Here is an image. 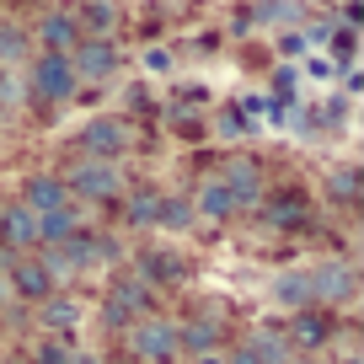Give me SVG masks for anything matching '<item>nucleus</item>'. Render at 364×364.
Instances as JSON below:
<instances>
[{
    "mask_svg": "<svg viewBox=\"0 0 364 364\" xmlns=\"http://www.w3.org/2000/svg\"><path fill=\"white\" fill-rule=\"evenodd\" d=\"M306 364H321V359H306Z\"/></svg>",
    "mask_w": 364,
    "mask_h": 364,
    "instance_id": "39",
    "label": "nucleus"
},
{
    "mask_svg": "<svg viewBox=\"0 0 364 364\" xmlns=\"http://www.w3.org/2000/svg\"><path fill=\"white\" fill-rule=\"evenodd\" d=\"M33 364H70V348H65V343H43Z\"/></svg>",
    "mask_w": 364,
    "mask_h": 364,
    "instance_id": "30",
    "label": "nucleus"
},
{
    "mask_svg": "<svg viewBox=\"0 0 364 364\" xmlns=\"http://www.w3.org/2000/svg\"><path fill=\"white\" fill-rule=\"evenodd\" d=\"M107 364H134V359H107Z\"/></svg>",
    "mask_w": 364,
    "mask_h": 364,
    "instance_id": "37",
    "label": "nucleus"
},
{
    "mask_svg": "<svg viewBox=\"0 0 364 364\" xmlns=\"http://www.w3.org/2000/svg\"><path fill=\"white\" fill-rule=\"evenodd\" d=\"M220 364H262V359H257V353L247 348V343H236V348H230V353H225Z\"/></svg>",
    "mask_w": 364,
    "mask_h": 364,
    "instance_id": "34",
    "label": "nucleus"
},
{
    "mask_svg": "<svg viewBox=\"0 0 364 364\" xmlns=\"http://www.w3.org/2000/svg\"><path fill=\"white\" fill-rule=\"evenodd\" d=\"M65 193L70 204H118L124 198V171H118V161H80V166H70Z\"/></svg>",
    "mask_w": 364,
    "mask_h": 364,
    "instance_id": "1",
    "label": "nucleus"
},
{
    "mask_svg": "<svg viewBox=\"0 0 364 364\" xmlns=\"http://www.w3.org/2000/svg\"><path fill=\"white\" fill-rule=\"evenodd\" d=\"M220 129H225V134H252V118H247V113H236V107H230V113L220 118Z\"/></svg>",
    "mask_w": 364,
    "mask_h": 364,
    "instance_id": "31",
    "label": "nucleus"
},
{
    "mask_svg": "<svg viewBox=\"0 0 364 364\" xmlns=\"http://www.w3.org/2000/svg\"><path fill=\"white\" fill-rule=\"evenodd\" d=\"M6 289L22 300H48L54 295V279H48L43 257H33V252H22V257L11 262V273H6Z\"/></svg>",
    "mask_w": 364,
    "mask_h": 364,
    "instance_id": "8",
    "label": "nucleus"
},
{
    "mask_svg": "<svg viewBox=\"0 0 364 364\" xmlns=\"http://www.w3.org/2000/svg\"><path fill=\"white\" fill-rule=\"evenodd\" d=\"M38 43H43V54H70V48L80 43V27L70 11H48L43 22H38Z\"/></svg>",
    "mask_w": 364,
    "mask_h": 364,
    "instance_id": "15",
    "label": "nucleus"
},
{
    "mask_svg": "<svg viewBox=\"0 0 364 364\" xmlns=\"http://www.w3.org/2000/svg\"><path fill=\"white\" fill-rule=\"evenodd\" d=\"M247 348L257 353L262 364H289V353H295V348H289V338H284V327H257L247 338Z\"/></svg>",
    "mask_w": 364,
    "mask_h": 364,
    "instance_id": "19",
    "label": "nucleus"
},
{
    "mask_svg": "<svg viewBox=\"0 0 364 364\" xmlns=\"http://www.w3.org/2000/svg\"><path fill=\"white\" fill-rule=\"evenodd\" d=\"M139 65H145L150 75H166V70H171V54H166V48H145V54H139Z\"/></svg>",
    "mask_w": 364,
    "mask_h": 364,
    "instance_id": "29",
    "label": "nucleus"
},
{
    "mask_svg": "<svg viewBox=\"0 0 364 364\" xmlns=\"http://www.w3.org/2000/svg\"><path fill=\"white\" fill-rule=\"evenodd\" d=\"M225 343V332H220L215 316H188L177 327V353H193V359H209V353Z\"/></svg>",
    "mask_w": 364,
    "mask_h": 364,
    "instance_id": "11",
    "label": "nucleus"
},
{
    "mask_svg": "<svg viewBox=\"0 0 364 364\" xmlns=\"http://www.w3.org/2000/svg\"><path fill=\"white\" fill-rule=\"evenodd\" d=\"M257 16L262 22H295V6H289V0H262Z\"/></svg>",
    "mask_w": 364,
    "mask_h": 364,
    "instance_id": "28",
    "label": "nucleus"
},
{
    "mask_svg": "<svg viewBox=\"0 0 364 364\" xmlns=\"http://www.w3.org/2000/svg\"><path fill=\"white\" fill-rule=\"evenodd\" d=\"M80 27V38H107L118 27V6L113 0H80V11H70Z\"/></svg>",
    "mask_w": 364,
    "mask_h": 364,
    "instance_id": "16",
    "label": "nucleus"
},
{
    "mask_svg": "<svg viewBox=\"0 0 364 364\" xmlns=\"http://www.w3.org/2000/svg\"><path fill=\"white\" fill-rule=\"evenodd\" d=\"M16 107H22V75L0 70V113H16Z\"/></svg>",
    "mask_w": 364,
    "mask_h": 364,
    "instance_id": "27",
    "label": "nucleus"
},
{
    "mask_svg": "<svg viewBox=\"0 0 364 364\" xmlns=\"http://www.w3.org/2000/svg\"><path fill=\"white\" fill-rule=\"evenodd\" d=\"M70 65H75V80H113V70H118L113 38H80L70 48Z\"/></svg>",
    "mask_w": 364,
    "mask_h": 364,
    "instance_id": "7",
    "label": "nucleus"
},
{
    "mask_svg": "<svg viewBox=\"0 0 364 364\" xmlns=\"http://www.w3.org/2000/svg\"><path fill=\"white\" fill-rule=\"evenodd\" d=\"M284 338H289V348H300V353L327 348V343H332V321H327V311L316 316V306H306V311L295 316V327H284Z\"/></svg>",
    "mask_w": 364,
    "mask_h": 364,
    "instance_id": "14",
    "label": "nucleus"
},
{
    "mask_svg": "<svg viewBox=\"0 0 364 364\" xmlns=\"http://www.w3.org/2000/svg\"><path fill=\"white\" fill-rule=\"evenodd\" d=\"M0 247L16 252V257L38 247V215L27 204H6L0 209Z\"/></svg>",
    "mask_w": 364,
    "mask_h": 364,
    "instance_id": "10",
    "label": "nucleus"
},
{
    "mask_svg": "<svg viewBox=\"0 0 364 364\" xmlns=\"http://www.w3.org/2000/svg\"><path fill=\"white\" fill-rule=\"evenodd\" d=\"M273 300H279V306H289V311H306V306H311V279H306L300 268L279 273V279H273Z\"/></svg>",
    "mask_w": 364,
    "mask_h": 364,
    "instance_id": "21",
    "label": "nucleus"
},
{
    "mask_svg": "<svg viewBox=\"0 0 364 364\" xmlns=\"http://www.w3.org/2000/svg\"><path fill=\"white\" fill-rule=\"evenodd\" d=\"M134 279L150 284V289H171V284L188 279V262H182L177 252H166V247H150V252H139V273Z\"/></svg>",
    "mask_w": 364,
    "mask_h": 364,
    "instance_id": "9",
    "label": "nucleus"
},
{
    "mask_svg": "<svg viewBox=\"0 0 364 364\" xmlns=\"http://www.w3.org/2000/svg\"><path fill=\"white\" fill-rule=\"evenodd\" d=\"M27 86H33V97H43V102H70L80 80H75L70 54H38L33 70H27Z\"/></svg>",
    "mask_w": 364,
    "mask_h": 364,
    "instance_id": "4",
    "label": "nucleus"
},
{
    "mask_svg": "<svg viewBox=\"0 0 364 364\" xmlns=\"http://www.w3.org/2000/svg\"><path fill=\"white\" fill-rule=\"evenodd\" d=\"M311 279V306H348L359 295V268L343 257H321L316 268H306Z\"/></svg>",
    "mask_w": 364,
    "mask_h": 364,
    "instance_id": "2",
    "label": "nucleus"
},
{
    "mask_svg": "<svg viewBox=\"0 0 364 364\" xmlns=\"http://www.w3.org/2000/svg\"><path fill=\"white\" fill-rule=\"evenodd\" d=\"M22 54H27V33L16 22H0V70L22 65Z\"/></svg>",
    "mask_w": 364,
    "mask_h": 364,
    "instance_id": "23",
    "label": "nucleus"
},
{
    "mask_svg": "<svg viewBox=\"0 0 364 364\" xmlns=\"http://www.w3.org/2000/svg\"><path fill=\"white\" fill-rule=\"evenodd\" d=\"M80 150H86V161H118L129 150V124L124 118H91L80 129Z\"/></svg>",
    "mask_w": 364,
    "mask_h": 364,
    "instance_id": "6",
    "label": "nucleus"
},
{
    "mask_svg": "<svg viewBox=\"0 0 364 364\" xmlns=\"http://www.w3.org/2000/svg\"><path fill=\"white\" fill-rule=\"evenodd\" d=\"M150 284H139V279H118V284H107V300H102V327H129V321L150 316Z\"/></svg>",
    "mask_w": 364,
    "mask_h": 364,
    "instance_id": "5",
    "label": "nucleus"
},
{
    "mask_svg": "<svg viewBox=\"0 0 364 364\" xmlns=\"http://www.w3.org/2000/svg\"><path fill=\"white\" fill-rule=\"evenodd\" d=\"M327 198H332V204H353V198H359V171H353V166L332 171V177H327Z\"/></svg>",
    "mask_w": 364,
    "mask_h": 364,
    "instance_id": "26",
    "label": "nucleus"
},
{
    "mask_svg": "<svg viewBox=\"0 0 364 364\" xmlns=\"http://www.w3.org/2000/svg\"><path fill=\"white\" fill-rule=\"evenodd\" d=\"M70 364H102L97 353H70Z\"/></svg>",
    "mask_w": 364,
    "mask_h": 364,
    "instance_id": "35",
    "label": "nucleus"
},
{
    "mask_svg": "<svg viewBox=\"0 0 364 364\" xmlns=\"http://www.w3.org/2000/svg\"><path fill=\"white\" fill-rule=\"evenodd\" d=\"M220 182L230 188V198H236V209H252V204H262V171L252 166L247 156H236L225 171H220Z\"/></svg>",
    "mask_w": 364,
    "mask_h": 364,
    "instance_id": "13",
    "label": "nucleus"
},
{
    "mask_svg": "<svg viewBox=\"0 0 364 364\" xmlns=\"http://www.w3.org/2000/svg\"><path fill=\"white\" fill-rule=\"evenodd\" d=\"M16 204H27L33 215H48V209L70 204V193H65V177H54V171H33V177L22 182V198H16Z\"/></svg>",
    "mask_w": 364,
    "mask_h": 364,
    "instance_id": "12",
    "label": "nucleus"
},
{
    "mask_svg": "<svg viewBox=\"0 0 364 364\" xmlns=\"http://www.w3.org/2000/svg\"><path fill=\"white\" fill-rule=\"evenodd\" d=\"M343 364H359V359H343Z\"/></svg>",
    "mask_w": 364,
    "mask_h": 364,
    "instance_id": "38",
    "label": "nucleus"
},
{
    "mask_svg": "<svg viewBox=\"0 0 364 364\" xmlns=\"http://www.w3.org/2000/svg\"><path fill=\"white\" fill-rule=\"evenodd\" d=\"M332 48H338V59H353V27H338V33H327Z\"/></svg>",
    "mask_w": 364,
    "mask_h": 364,
    "instance_id": "32",
    "label": "nucleus"
},
{
    "mask_svg": "<svg viewBox=\"0 0 364 364\" xmlns=\"http://www.w3.org/2000/svg\"><path fill=\"white\" fill-rule=\"evenodd\" d=\"M6 300H11V289H6V273H0V306H6Z\"/></svg>",
    "mask_w": 364,
    "mask_h": 364,
    "instance_id": "36",
    "label": "nucleus"
},
{
    "mask_svg": "<svg viewBox=\"0 0 364 364\" xmlns=\"http://www.w3.org/2000/svg\"><path fill=\"white\" fill-rule=\"evenodd\" d=\"M193 215H204V220H230V215H241L236 209V198H230V188L220 177H209L204 188L193 193Z\"/></svg>",
    "mask_w": 364,
    "mask_h": 364,
    "instance_id": "17",
    "label": "nucleus"
},
{
    "mask_svg": "<svg viewBox=\"0 0 364 364\" xmlns=\"http://www.w3.org/2000/svg\"><path fill=\"white\" fill-rule=\"evenodd\" d=\"M156 225H166V230L193 225V198H166V193H161V215H156Z\"/></svg>",
    "mask_w": 364,
    "mask_h": 364,
    "instance_id": "25",
    "label": "nucleus"
},
{
    "mask_svg": "<svg viewBox=\"0 0 364 364\" xmlns=\"http://www.w3.org/2000/svg\"><path fill=\"white\" fill-rule=\"evenodd\" d=\"M129 348H134V364H171L177 359V321L166 316L129 321Z\"/></svg>",
    "mask_w": 364,
    "mask_h": 364,
    "instance_id": "3",
    "label": "nucleus"
},
{
    "mask_svg": "<svg viewBox=\"0 0 364 364\" xmlns=\"http://www.w3.org/2000/svg\"><path fill=\"white\" fill-rule=\"evenodd\" d=\"M279 48H284V54L295 59V54H306L311 43H306V33H284V38H279Z\"/></svg>",
    "mask_w": 364,
    "mask_h": 364,
    "instance_id": "33",
    "label": "nucleus"
},
{
    "mask_svg": "<svg viewBox=\"0 0 364 364\" xmlns=\"http://www.w3.org/2000/svg\"><path fill=\"white\" fill-rule=\"evenodd\" d=\"M124 215H129V225H139V230L156 225V215H161V193H156V188H139V193L124 204Z\"/></svg>",
    "mask_w": 364,
    "mask_h": 364,
    "instance_id": "22",
    "label": "nucleus"
},
{
    "mask_svg": "<svg viewBox=\"0 0 364 364\" xmlns=\"http://www.w3.org/2000/svg\"><path fill=\"white\" fill-rule=\"evenodd\" d=\"M75 225H80V209H75V204H59V209H48V215H38V247L65 241Z\"/></svg>",
    "mask_w": 364,
    "mask_h": 364,
    "instance_id": "18",
    "label": "nucleus"
},
{
    "mask_svg": "<svg viewBox=\"0 0 364 364\" xmlns=\"http://www.w3.org/2000/svg\"><path fill=\"white\" fill-rule=\"evenodd\" d=\"M38 321H43L48 332H70L80 321V306L70 295H48V300H38Z\"/></svg>",
    "mask_w": 364,
    "mask_h": 364,
    "instance_id": "20",
    "label": "nucleus"
},
{
    "mask_svg": "<svg viewBox=\"0 0 364 364\" xmlns=\"http://www.w3.org/2000/svg\"><path fill=\"white\" fill-rule=\"evenodd\" d=\"M268 220H273V225H300V220H306V198H300V193H273Z\"/></svg>",
    "mask_w": 364,
    "mask_h": 364,
    "instance_id": "24",
    "label": "nucleus"
}]
</instances>
